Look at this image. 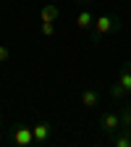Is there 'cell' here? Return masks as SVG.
Segmentation results:
<instances>
[{
    "label": "cell",
    "instance_id": "3957f363",
    "mask_svg": "<svg viewBox=\"0 0 131 147\" xmlns=\"http://www.w3.org/2000/svg\"><path fill=\"white\" fill-rule=\"evenodd\" d=\"M100 129L107 131V134H116L121 129V116L118 113H102L100 116Z\"/></svg>",
    "mask_w": 131,
    "mask_h": 147
},
{
    "label": "cell",
    "instance_id": "52a82bcc",
    "mask_svg": "<svg viewBox=\"0 0 131 147\" xmlns=\"http://www.w3.org/2000/svg\"><path fill=\"white\" fill-rule=\"evenodd\" d=\"M40 18H42V21H58V18H60V8L55 5V3H47L40 11Z\"/></svg>",
    "mask_w": 131,
    "mask_h": 147
},
{
    "label": "cell",
    "instance_id": "5bb4252c",
    "mask_svg": "<svg viewBox=\"0 0 131 147\" xmlns=\"http://www.w3.org/2000/svg\"><path fill=\"white\" fill-rule=\"evenodd\" d=\"M3 131H5V121H3V116H0V137H3Z\"/></svg>",
    "mask_w": 131,
    "mask_h": 147
},
{
    "label": "cell",
    "instance_id": "8992f818",
    "mask_svg": "<svg viewBox=\"0 0 131 147\" xmlns=\"http://www.w3.org/2000/svg\"><path fill=\"white\" fill-rule=\"evenodd\" d=\"M118 82H121V87H123L126 92H131V61H126V63L121 66V71H118Z\"/></svg>",
    "mask_w": 131,
    "mask_h": 147
},
{
    "label": "cell",
    "instance_id": "9c48e42d",
    "mask_svg": "<svg viewBox=\"0 0 131 147\" xmlns=\"http://www.w3.org/2000/svg\"><path fill=\"white\" fill-rule=\"evenodd\" d=\"M95 13H92V11H81L79 16H76V26L79 29H92V26H95Z\"/></svg>",
    "mask_w": 131,
    "mask_h": 147
},
{
    "label": "cell",
    "instance_id": "6da1fadb",
    "mask_svg": "<svg viewBox=\"0 0 131 147\" xmlns=\"http://www.w3.org/2000/svg\"><path fill=\"white\" fill-rule=\"evenodd\" d=\"M123 29V21H121V16L116 13H102L95 18V26H92V40L100 42L105 34H113V32H121Z\"/></svg>",
    "mask_w": 131,
    "mask_h": 147
},
{
    "label": "cell",
    "instance_id": "8fae6325",
    "mask_svg": "<svg viewBox=\"0 0 131 147\" xmlns=\"http://www.w3.org/2000/svg\"><path fill=\"white\" fill-rule=\"evenodd\" d=\"M121 129H131V105L121 110Z\"/></svg>",
    "mask_w": 131,
    "mask_h": 147
},
{
    "label": "cell",
    "instance_id": "30bf717a",
    "mask_svg": "<svg viewBox=\"0 0 131 147\" xmlns=\"http://www.w3.org/2000/svg\"><path fill=\"white\" fill-rule=\"evenodd\" d=\"M126 95H128V92L121 87V82H118V79H116L113 84H110V97H113V100H123Z\"/></svg>",
    "mask_w": 131,
    "mask_h": 147
},
{
    "label": "cell",
    "instance_id": "9a60e30c",
    "mask_svg": "<svg viewBox=\"0 0 131 147\" xmlns=\"http://www.w3.org/2000/svg\"><path fill=\"white\" fill-rule=\"evenodd\" d=\"M81 3H87V0H81Z\"/></svg>",
    "mask_w": 131,
    "mask_h": 147
},
{
    "label": "cell",
    "instance_id": "7c38bea8",
    "mask_svg": "<svg viewBox=\"0 0 131 147\" xmlns=\"http://www.w3.org/2000/svg\"><path fill=\"white\" fill-rule=\"evenodd\" d=\"M40 32H42V37H52L55 34V21H42Z\"/></svg>",
    "mask_w": 131,
    "mask_h": 147
},
{
    "label": "cell",
    "instance_id": "ba28073f",
    "mask_svg": "<svg viewBox=\"0 0 131 147\" xmlns=\"http://www.w3.org/2000/svg\"><path fill=\"white\" fill-rule=\"evenodd\" d=\"M81 102H84V108H97L100 105V92L97 89H84L81 92Z\"/></svg>",
    "mask_w": 131,
    "mask_h": 147
},
{
    "label": "cell",
    "instance_id": "4fadbf2b",
    "mask_svg": "<svg viewBox=\"0 0 131 147\" xmlns=\"http://www.w3.org/2000/svg\"><path fill=\"white\" fill-rule=\"evenodd\" d=\"M8 58H11V50H8L5 45H0V63H5Z\"/></svg>",
    "mask_w": 131,
    "mask_h": 147
},
{
    "label": "cell",
    "instance_id": "7a4b0ae2",
    "mask_svg": "<svg viewBox=\"0 0 131 147\" xmlns=\"http://www.w3.org/2000/svg\"><path fill=\"white\" fill-rule=\"evenodd\" d=\"M11 142L18 144V147H32V144H34V131H32V126L16 123V126L11 129Z\"/></svg>",
    "mask_w": 131,
    "mask_h": 147
},
{
    "label": "cell",
    "instance_id": "277c9868",
    "mask_svg": "<svg viewBox=\"0 0 131 147\" xmlns=\"http://www.w3.org/2000/svg\"><path fill=\"white\" fill-rule=\"evenodd\" d=\"M32 131H34V144H45L52 137V126L50 123H37V126H32Z\"/></svg>",
    "mask_w": 131,
    "mask_h": 147
},
{
    "label": "cell",
    "instance_id": "5b68a950",
    "mask_svg": "<svg viewBox=\"0 0 131 147\" xmlns=\"http://www.w3.org/2000/svg\"><path fill=\"white\" fill-rule=\"evenodd\" d=\"M110 142L116 147H131V129H118L116 134H110Z\"/></svg>",
    "mask_w": 131,
    "mask_h": 147
}]
</instances>
